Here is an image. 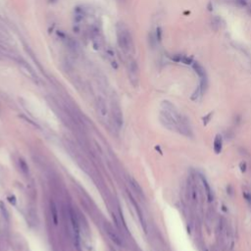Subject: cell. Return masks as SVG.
Instances as JSON below:
<instances>
[{
  "mask_svg": "<svg viewBox=\"0 0 251 251\" xmlns=\"http://www.w3.org/2000/svg\"><path fill=\"white\" fill-rule=\"evenodd\" d=\"M17 64L19 65V67L21 69V71L25 74L27 77H29L30 79H34V80H36L37 79V77H36V74H35V72L32 70V68L30 66V65L25 62L24 60H22L21 58H19L17 61Z\"/></svg>",
  "mask_w": 251,
  "mask_h": 251,
  "instance_id": "cell-4",
  "label": "cell"
},
{
  "mask_svg": "<svg viewBox=\"0 0 251 251\" xmlns=\"http://www.w3.org/2000/svg\"><path fill=\"white\" fill-rule=\"evenodd\" d=\"M128 181H129V183H131V185H132V188H133L136 192H139V194H142V189L140 188V187L139 185V183H136L135 180H134L133 177H129Z\"/></svg>",
  "mask_w": 251,
  "mask_h": 251,
  "instance_id": "cell-12",
  "label": "cell"
},
{
  "mask_svg": "<svg viewBox=\"0 0 251 251\" xmlns=\"http://www.w3.org/2000/svg\"><path fill=\"white\" fill-rule=\"evenodd\" d=\"M20 166H21V168H22V170H23L24 172H25V173L28 172V169L29 168H28V166L26 165V163L23 160H20Z\"/></svg>",
  "mask_w": 251,
  "mask_h": 251,
  "instance_id": "cell-13",
  "label": "cell"
},
{
  "mask_svg": "<svg viewBox=\"0 0 251 251\" xmlns=\"http://www.w3.org/2000/svg\"><path fill=\"white\" fill-rule=\"evenodd\" d=\"M222 149V139L221 136H217L214 141V150L216 153H220Z\"/></svg>",
  "mask_w": 251,
  "mask_h": 251,
  "instance_id": "cell-11",
  "label": "cell"
},
{
  "mask_svg": "<svg viewBox=\"0 0 251 251\" xmlns=\"http://www.w3.org/2000/svg\"><path fill=\"white\" fill-rule=\"evenodd\" d=\"M71 222H72V226L73 231H74V238H75V244L77 248L79 250V245H80V237H79V223L77 220L76 214H74V211L71 210Z\"/></svg>",
  "mask_w": 251,
  "mask_h": 251,
  "instance_id": "cell-5",
  "label": "cell"
},
{
  "mask_svg": "<svg viewBox=\"0 0 251 251\" xmlns=\"http://www.w3.org/2000/svg\"><path fill=\"white\" fill-rule=\"evenodd\" d=\"M191 66L193 68V70L195 71V73L198 75L199 79H200V85L199 87L202 90V91L204 90V88L207 85V76H206V72L204 70V68L201 66V65L197 62H192Z\"/></svg>",
  "mask_w": 251,
  "mask_h": 251,
  "instance_id": "cell-3",
  "label": "cell"
},
{
  "mask_svg": "<svg viewBox=\"0 0 251 251\" xmlns=\"http://www.w3.org/2000/svg\"><path fill=\"white\" fill-rule=\"evenodd\" d=\"M106 232H107V234L109 236V237H110V239L114 242V243H116L117 245H119V246H121L122 245V239H121L118 236H117V233L115 232H113L111 229H109V228H106Z\"/></svg>",
  "mask_w": 251,
  "mask_h": 251,
  "instance_id": "cell-8",
  "label": "cell"
},
{
  "mask_svg": "<svg viewBox=\"0 0 251 251\" xmlns=\"http://www.w3.org/2000/svg\"><path fill=\"white\" fill-rule=\"evenodd\" d=\"M96 106H97V111L99 112V114L102 117L107 116V105L105 100L102 98V97H98L96 100Z\"/></svg>",
  "mask_w": 251,
  "mask_h": 251,
  "instance_id": "cell-7",
  "label": "cell"
},
{
  "mask_svg": "<svg viewBox=\"0 0 251 251\" xmlns=\"http://www.w3.org/2000/svg\"><path fill=\"white\" fill-rule=\"evenodd\" d=\"M128 77L131 84L136 87L139 82V67L134 59H131L128 62Z\"/></svg>",
  "mask_w": 251,
  "mask_h": 251,
  "instance_id": "cell-2",
  "label": "cell"
},
{
  "mask_svg": "<svg viewBox=\"0 0 251 251\" xmlns=\"http://www.w3.org/2000/svg\"><path fill=\"white\" fill-rule=\"evenodd\" d=\"M172 59H173L174 61H176V62H181V63L185 64V65H191L192 62H193L190 58L187 57V56H184V55H181V54L175 55Z\"/></svg>",
  "mask_w": 251,
  "mask_h": 251,
  "instance_id": "cell-9",
  "label": "cell"
},
{
  "mask_svg": "<svg viewBox=\"0 0 251 251\" xmlns=\"http://www.w3.org/2000/svg\"><path fill=\"white\" fill-rule=\"evenodd\" d=\"M50 206H51V214H52V218H53V223L55 225H58V213H57V209H56L54 202H51Z\"/></svg>",
  "mask_w": 251,
  "mask_h": 251,
  "instance_id": "cell-10",
  "label": "cell"
},
{
  "mask_svg": "<svg viewBox=\"0 0 251 251\" xmlns=\"http://www.w3.org/2000/svg\"><path fill=\"white\" fill-rule=\"evenodd\" d=\"M113 118H114L115 124L118 126V128H121L123 125V113L120 108V105L117 102H114L113 104Z\"/></svg>",
  "mask_w": 251,
  "mask_h": 251,
  "instance_id": "cell-6",
  "label": "cell"
},
{
  "mask_svg": "<svg viewBox=\"0 0 251 251\" xmlns=\"http://www.w3.org/2000/svg\"><path fill=\"white\" fill-rule=\"evenodd\" d=\"M117 43L120 49L127 55H133L134 52V43L133 35L125 24L119 23L116 27Z\"/></svg>",
  "mask_w": 251,
  "mask_h": 251,
  "instance_id": "cell-1",
  "label": "cell"
}]
</instances>
